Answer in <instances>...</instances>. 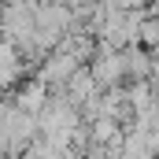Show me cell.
Segmentation results:
<instances>
[{"mask_svg": "<svg viewBox=\"0 0 159 159\" xmlns=\"http://www.w3.org/2000/svg\"><path fill=\"white\" fill-rule=\"evenodd\" d=\"M78 70V63H74V56L70 52H63V48H52L44 59L37 63V70H34V78L48 89V93H59L63 85H67V78Z\"/></svg>", "mask_w": 159, "mask_h": 159, "instance_id": "obj_1", "label": "cell"}]
</instances>
